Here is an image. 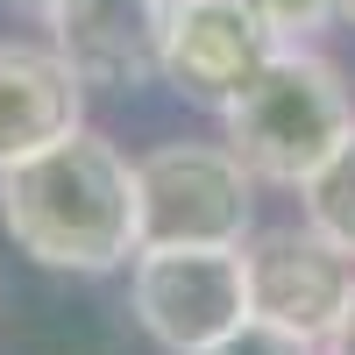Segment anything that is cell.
<instances>
[{"label": "cell", "mask_w": 355, "mask_h": 355, "mask_svg": "<svg viewBox=\"0 0 355 355\" xmlns=\"http://www.w3.org/2000/svg\"><path fill=\"white\" fill-rule=\"evenodd\" d=\"M0 227L43 270H71V277L121 270L142 249L135 164L107 135L71 128L43 157L0 171Z\"/></svg>", "instance_id": "1"}, {"label": "cell", "mask_w": 355, "mask_h": 355, "mask_svg": "<svg viewBox=\"0 0 355 355\" xmlns=\"http://www.w3.org/2000/svg\"><path fill=\"white\" fill-rule=\"evenodd\" d=\"M220 128H227V150L249 164L256 185L299 192L306 178L341 150V135L355 128V100H348L341 71L313 43H284L270 64L220 107Z\"/></svg>", "instance_id": "2"}, {"label": "cell", "mask_w": 355, "mask_h": 355, "mask_svg": "<svg viewBox=\"0 0 355 355\" xmlns=\"http://www.w3.org/2000/svg\"><path fill=\"white\" fill-rule=\"evenodd\" d=\"M128 306L164 355H199L220 334L249 320V270L242 242H171V249H135L128 263Z\"/></svg>", "instance_id": "3"}, {"label": "cell", "mask_w": 355, "mask_h": 355, "mask_svg": "<svg viewBox=\"0 0 355 355\" xmlns=\"http://www.w3.org/2000/svg\"><path fill=\"white\" fill-rule=\"evenodd\" d=\"M135 214L142 249L171 242H249L256 227V178L227 142H164L135 157Z\"/></svg>", "instance_id": "4"}, {"label": "cell", "mask_w": 355, "mask_h": 355, "mask_svg": "<svg viewBox=\"0 0 355 355\" xmlns=\"http://www.w3.org/2000/svg\"><path fill=\"white\" fill-rule=\"evenodd\" d=\"M242 270H249V320H263V327H277L306 348H327L334 320L355 291V256L348 249H334L313 220L249 227Z\"/></svg>", "instance_id": "5"}, {"label": "cell", "mask_w": 355, "mask_h": 355, "mask_svg": "<svg viewBox=\"0 0 355 355\" xmlns=\"http://www.w3.org/2000/svg\"><path fill=\"white\" fill-rule=\"evenodd\" d=\"M284 43L263 21L256 0H164V36H157V78L192 107H227L242 85L270 64Z\"/></svg>", "instance_id": "6"}, {"label": "cell", "mask_w": 355, "mask_h": 355, "mask_svg": "<svg viewBox=\"0 0 355 355\" xmlns=\"http://www.w3.org/2000/svg\"><path fill=\"white\" fill-rule=\"evenodd\" d=\"M157 36H164V0H57L50 43L85 78V93H135L157 85Z\"/></svg>", "instance_id": "7"}, {"label": "cell", "mask_w": 355, "mask_h": 355, "mask_svg": "<svg viewBox=\"0 0 355 355\" xmlns=\"http://www.w3.org/2000/svg\"><path fill=\"white\" fill-rule=\"evenodd\" d=\"M85 128V78L57 43H0V171Z\"/></svg>", "instance_id": "8"}, {"label": "cell", "mask_w": 355, "mask_h": 355, "mask_svg": "<svg viewBox=\"0 0 355 355\" xmlns=\"http://www.w3.org/2000/svg\"><path fill=\"white\" fill-rule=\"evenodd\" d=\"M299 206H306V220L327 234L334 249L355 256V128L341 135V150L299 185Z\"/></svg>", "instance_id": "9"}, {"label": "cell", "mask_w": 355, "mask_h": 355, "mask_svg": "<svg viewBox=\"0 0 355 355\" xmlns=\"http://www.w3.org/2000/svg\"><path fill=\"white\" fill-rule=\"evenodd\" d=\"M256 8L277 28V43H313L320 28L334 21V0H256Z\"/></svg>", "instance_id": "10"}, {"label": "cell", "mask_w": 355, "mask_h": 355, "mask_svg": "<svg viewBox=\"0 0 355 355\" xmlns=\"http://www.w3.org/2000/svg\"><path fill=\"white\" fill-rule=\"evenodd\" d=\"M199 355H320V348L291 341V334H277V327H263V320H242L234 334H220L214 348H199Z\"/></svg>", "instance_id": "11"}, {"label": "cell", "mask_w": 355, "mask_h": 355, "mask_svg": "<svg viewBox=\"0 0 355 355\" xmlns=\"http://www.w3.org/2000/svg\"><path fill=\"white\" fill-rule=\"evenodd\" d=\"M327 355H355V291H348V306H341L334 334H327Z\"/></svg>", "instance_id": "12"}, {"label": "cell", "mask_w": 355, "mask_h": 355, "mask_svg": "<svg viewBox=\"0 0 355 355\" xmlns=\"http://www.w3.org/2000/svg\"><path fill=\"white\" fill-rule=\"evenodd\" d=\"M15 8H28V15H43V21H50V15H57V0H15Z\"/></svg>", "instance_id": "13"}, {"label": "cell", "mask_w": 355, "mask_h": 355, "mask_svg": "<svg viewBox=\"0 0 355 355\" xmlns=\"http://www.w3.org/2000/svg\"><path fill=\"white\" fill-rule=\"evenodd\" d=\"M334 15H341V21H348V28H355V0H334Z\"/></svg>", "instance_id": "14"}, {"label": "cell", "mask_w": 355, "mask_h": 355, "mask_svg": "<svg viewBox=\"0 0 355 355\" xmlns=\"http://www.w3.org/2000/svg\"><path fill=\"white\" fill-rule=\"evenodd\" d=\"M320 355H327V348H320Z\"/></svg>", "instance_id": "15"}]
</instances>
